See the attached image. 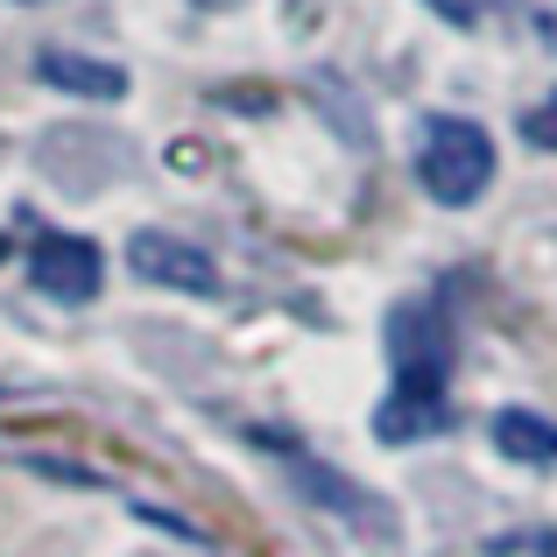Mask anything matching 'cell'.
I'll list each match as a JSON object with an SVG mask.
<instances>
[{"instance_id":"1","label":"cell","mask_w":557,"mask_h":557,"mask_svg":"<svg viewBox=\"0 0 557 557\" xmlns=\"http://www.w3.org/2000/svg\"><path fill=\"white\" fill-rule=\"evenodd\" d=\"M417 177L437 205H473L494 177V141L487 127L473 121H431L423 135V156H417Z\"/></svg>"},{"instance_id":"2","label":"cell","mask_w":557,"mask_h":557,"mask_svg":"<svg viewBox=\"0 0 557 557\" xmlns=\"http://www.w3.org/2000/svg\"><path fill=\"white\" fill-rule=\"evenodd\" d=\"M28 275H36L42 297L85 304V297H99V283H107V255H99L85 233H42L36 255H28Z\"/></svg>"},{"instance_id":"3","label":"cell","mask_w":557,"mask_h":557,"mask_svg":"<svg viewBox=\"0 0 557 557\" xmlns=\"http://www.w3.org/2000/svg\"><path fill=\"white\" fill-rule=\"evenodd\" d=\"M388 360L409 381H445L451 368V325L437 318V304H403L388 318Z\"/></svg>"},{"instance_id":"4","label":"cell","mask_w":557,"mask_h":557,"mask_svg":"<svg viewBox=\"0 0 557 557\" xmlns=\"http://www.w3.org/2000/svg\"><path fill=\"white\" fill-rule=\"evenodd\" d=\"M127 261H135V275H149L156 289H184V297L219 289L212 255H205V247H190V240H177V233H135Z\"/></svg>"},{"instance_id":"5","label":"cell","mask_w":557,"mask_h":557,"mask_svg":"<svg viewBox=\"0 0 557 557\" xmlns=\"http://www.w3.org/2000/svg\"><path fill=\"white\" fill-rule=\"evenodd\" d=\"M437 423H445V381H409V374H395L388 403L374 409V437H388V445H409V437L437 431Z\"/></svg>"},{"instance_id":"6","label":"cell","mask_w":557,"mask_h":557,"mask_svg":"<svg viewBox=\"0 0 557 557\" xmlns=\"http://www.w3.org/2000/svg\"><path fill=\"white\" fill-rule=\"evenodd\" d=\"M36 78L57 85V92H78V99H121L127 92V71L121 64H99V57H78V50H42L36 57Z\"/></svg>"},{"instance_id":"7","label":"cell","mask_w":557,"mask_h":557,"mask_svg":"<svg viewBox=\"0 0 557 557\" xmlns=\"http://www.w3.org/2000/svg\"><path fill=\"white\" fill-rule=\"evenodd\" d=\"M494 445L516 466H557V423L530 417V409H502V417H494Z\"/></svg>"},{"instance_id":"8","label":"cell","mask_w":557,"mask_h":557,"mask_svg":"<svg viewBox=\"0 0 557 557\" xmlns=\"http://www.w3.org/2000/svg\"><path fill=\"white\" fill-rule=\"evenodd\" d=\"M522 135H530L536 149H557V92H550V99H536V107H530V121H522Z\"/></svg>"},{"instance_id":"9","label":"cell","mask_w":557,"mask_h":557,"mask_svg":"<svg viewBox=\"0 0 557 557\" xmlns=\"http://www.w3.org/2000/svg\"><path fill=\"white\" fill-rule=\"evenodd\" d=\"M544 557H557V536H544Z\"/></svg>"},{"instance_id":"10","label":"cell","mask_w":557,"mask_h":557,"mask_svg":"<svg viewBox=\"0 0 557 557\" xmlns=\"http://www.w3.org/2000/svg\"><path fill=\"white\" fill-rule=\"evenodd\" d=\"M0 261H8V233H0Z\"/></svg>"},{"instance_id":"11","label":"cell","mask_w":557,"mask_h":557,"mask_svg":"<svg viewBox=\"0 0 557 557\" xmlns=\"http://www.w3.org/2000/svg\"><path fill=\"white\" fill-rule=\"evenodd\" d=\"M212 8H233V0H212Z\"/></svg>"}]
</instances>
